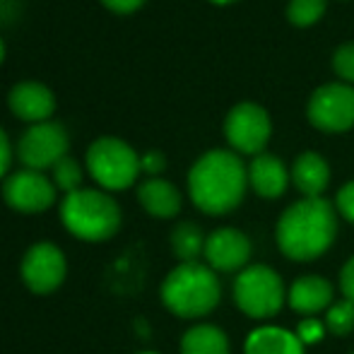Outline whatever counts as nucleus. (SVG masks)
<instances>
[{
    "label": "nucleus",
    "mask_w": 354,
    "mask_h": 354,
    "mask_svg": "<svg viewBox=\"0 0 354 354\" xmlns=\"http://www.w3.org/2000/svg\"><path fill=\"white\" fill-rule=\"evenodd\" d=\"M284 287L275 270L268 266H251L241 270L234 282V301L246 316L270 318L284 304Z\"/></svg>",
    "instance_id": "423d86ee"
},
{
    "label": "nucleus",
    "mask_w": 354,
    "mask_h": 354,
    "mask_svg": "<svg viewBox=\"0 0 354 354\" xmlns=\"http://www.w3.org/2000/svg\"><path fill=\"white\" fill-rule=\"evenodd\" d=\"M140 169L149 178H159V174L167 169V157L159 149H149L140 157Z\"/></svg>",
    "instance_id": "393cba45"
},
{
    "label": "nucleus",
    "mask_w": 354,
    "mask_h": 354,
    "mask_svg": "<svg viewBox=\"0 0 354 354\" xmlns=\"http://www.w3.org/2000/svg\"><path fill=\"white\" fill-rule=\"evenodd\" d=\"M84 167L102 191H126L140 176V157L121 138H99L87 147Z\"/></svg>",
    "instance_id": "39448f33"
},
{
    "label": "nucleus",
    "mask_w": 354,
    "mask_h": 354,
    "mask_svg": "<svg viewBox=\"0 0 354 354\" xmlns=\"http://www.w3.org/2000/svg\"><path fill=\"white\" fill-rule=\"evenodd\" d=\"M10 167H12V142L8 133L0 128V178L10 176Z\"/></svg>",
    "instance_id": "cd10ccee"
},
{
    "label": "nucleus",
    "mask_w": 354,
    "mask_h": 354,
    "mask_svg": "<svg viewBox=\"0 0 354 354\" xmlns=\"http://www.w3.org/2000/svg\"><path fill=\"white\" fill-rule=\"evenodd\" d=\"M340 287H342V294H345V299L354 301V258H352V261H347V266L342 268Z\"/></svg>",
    "instance_id": "c756f323"
},
{
    "label": "nucleus",
    "mask_w": 354,
    "mask_h": 354,
    "mask_svg": "<svg viewBox=\"0 0 354 354\" xmlns=\"http://www.w3.org/2000/svg\"><path fill=\"white\" fill-rule=\"evenodd\" d=\"M246 354H304V345L284 328H258L248 335Z\"/></svg>",
    "instance_id": "a211bd4d"
},
{
    "label": "nucleus",
    "mask_w": 354,
    "mask_h": 354,
    "mask_svg": "<svg viewBox=\"0 0 354 354\" xmlns=\"http://www.w3.org/2000/svg\"><path fill=\"white\" fill-rule=\"evenodd\" d=\"M121 207L102 188H80L61 203V222L75 239L102 243L121 229Z\"/></svg>",
    "instance_id": "7ed1b4c3"
},
{
    "label": "nucleus",
    "mask_w": 354,
    "mask_h": 354,
    "mask_svg": "<svg viewBox=\"0 0 354 354\" xmlns=\"http://www.w3.org/2000/svg\"><path fill=\"white\" fill-rule=\"evenodd\" d=\"M308 121L326 133H345L354 126V89L350 84H323L308 99Z\"/></svg>",
    "instance_id": "1a4fd4ad"
},
{
    "label": "nucleus",
    "mask_w": 354,
    "mask_h": 354,
    "mask_svg": "<svg viewBox=\"0 0 354 354\" xmlns=\"http://www.w3.org/2000/svg\"><path fill=\"white\" fill-rule=\"evenodd\" d=\"M8 106L19 121L34 126V123L51 121L53 111H56V97L46 84L27 80V82H19L10 89Z\"/></svg>",
    "instance_id": "ddd939ff"
},
{
    "label": "nucleus",
    "mask_w": 354,
    "mask_h": 354,
    "mask_svg": "<svg viewBox=\"0 0 354 354\" xmlns=\"http://www.w3.org/2000/svg\"><path fill=\"white\" fill-rule=\"evenodd\" d=\"M138 354H157V352H138Z\"/></svg>",
    "instance_id": "473e14b6"
},
{
    "label": "nucleus",
    "mask_w": 354,
    "mask_h": 354,
    "mask_svg": "<svg viewBox=\"0 0 354 354\" xmlns=\"http://www.w3.org/2000/svg\"><path fill=\"white\" fill-rule=\"evenodd\" d=\"M210 3H214V5H229V3H234V0H210Z\"/></svg>",
    "instance_id": "2f4dec72"
},
{
    "label": "nucleus",
    "mask_w": 354,
    "mask_h": 354,
    "mask_svg": "<svg viewBox=\"0 0 354 354\" xmlns=\"http://www.w3.org/2000/svg\"><path fill=\"white\" fill-rule=\"evenodd\" d=\"M328 328H330L335 335H347L354 328V301L345 299V301H337L328 308Z\"/></svg>",
    "instance_id": "5701e85b"
},
{
    "label": "nucleus",
    "mask_w": 354,
    "mask_h": 354,
    "mask_svg": "<svg viewBox=\"0 0 354 354\" xmlns=\"http://www.w3.org/2000/svg\"><path fill=\"white\" fill-rule=\"evenodd\" d=\"M337 210L345 219H350L354 224V181L345 183L337 193Z\"/></svg>",
    "instance_id": "a878e982"
},
{
    "label": "nucleus",
    "mask_w": 354,
    "mask_h": 354,
    "mask_svg": "<svg viewBox=\"0 0 354 354\" xmlns=\"http://www.w3.org/2000/svg\"><path fill=\"white\" fill-rule=\"evenodd\" d=\"M222 287L210 266L181 263L162 282V301L181 318H201L219 304Z\"/></svg>",
    "instance_id": "20e7f679"
},
{
    "label": "nucleus",
    "mask_w": 354,
    "mask_h": 354,
    "mask_svg": "<svg viewBox=\"0 0 354 354\" xmlns=\"http://www.w3.org/2000/svg\"><path fill=\"white\" fill-rule=\"evenodd\" d=\"M3 58H5V44H3V39H0V63H3Z\"/></svg>",
    "instance_id": "7c9ffc66"
},
{
    "label": "nucleus",
    "mask_w": 354,
    "mask_h": 354,
    "mask_svg": "<svg viewBox=\"0 0 354 354\" xmlns=\"http://www.w3.org/2000/svg\"><path fill=\"white\" fill-rule=\"evenodd\" d=\"M19 275H22L24 287L32 294H53L68 275V261L66 253L51 241L34 243L27 248L19 266Z\"/></svg>",
    "instance_id": "6e6552de"
},
{
    "label": "nucleus",
    "mask_w": 354,
    "mask_h": 354,
    "mask_svg": "<svg viewBox=\"0 0 354 354\" xmlns=\"http://www.w3.org/2000/svg\"><path fill=\"white\" fill-rule=\"evenodd\" d=\"M138 201L145 207V212L157 219L176 217L181 210V193L174 183L164 178H147L138 188Z\"/></svg>",
    "instance_id": "4468645a"
},
{
    "label": "nucleus",
    "mask_w": 354,
    "mask_h": 354,
    "mask_svg": "<svg viewBox=\"0 0 354 354\" xmlns=\"http://www.w3.org/2000/svg\"><path fill=\"white\" fill-rule=\"evenodd\" d=\"M248 171L243 162L227 149L205 152L188 174V193L198 210L227 214L243 201Z\"/></svg>",
    "instance_id": "f257e3e1"
},
{
    "label": "nucleus",
    "mask_w": 354,
    "mask_h": 354,
    "mask_svg": "<svg viewBox=\"0 0 354 354\" xmlns=\"http://www.w3.org/2000/svg\"><path fill=\"white\" fill-rule=\"evenodd\" d=\"M248 183L256 188L263 198H280L287 191L289 174L284 164L272 154H256V159L248 167Z\"/></svg>",
    "instance_id": "2eb2a0df"
},
{
    "label": "nucleus",
    "mask_w": 354,
    "mask_h": 354,
    "mask_svg": "<svg viewBox=\"0 0 354 354\" xmlns=\"http://www.w3.org/2000/svg\"><path fill=\"white\" fill-rule=\"evenodd\" d=\"M71 136L66 126L58 121L34 123L22 133L17 142V157L24 164V169L32 171H46L53 169L63 157H68Z\"/></svg>",
    "instance_id": "0eeeda50"
},
{
    "label": "nucleus",
    "mask_w": 354,
    "mask_h": 354,
    "mask_svg": "<svg viewBox=\"0 0 354 354\" xmlns=\"http://www.w3.org/2000/svg\"><path fill=\"white\" fill-rule=\"evenodd\" d=\"M207 236L193 222H181L171 232V251L181 263H196L201 253H205Z\"/></svg>",
    "instance_id": "aec40b11"
},
{
    "label": "nucleus",
    "mask_w": 354,
    "mask_h": 354,
    "mask_svg": "<svg viewBox=\"0 0 354 354\" xmlns=\"http://www.w3.org/2000/svg\"><path fill=\"white\" fill-rule=\"evenodd\" d=\"M102 3H104V8L116 15H133L136 10L142 8L145 0H102Z\"/></svg>",
    "instance_id": "c85d7f7f"
},
{
    "label": "nucleus",
    "mask_w": 354,
    "mask_h": 354,
    "mask_svg": "<svg viewBox=\"0 0 354 354\" xmlns=\"http://www.w3.org/2000/svg\"><path fill=\"white\" fill-rule=\"evenodd\" d=\"M337 232L333 205L323 198H304L287 207L277 222V243L292 261H313L330 248Z\"/></svg>",
    "instance_id": "f03ea898"
},
{
    "label": "nucleus",
    "mask_w": 354,
    "mask_h": 354,
    "mask_svg": "<svg viewBox=\"0 0 354 354\" xmlns=\"http://www.w3.org/2000/svg\"><path fill=\"white\" fill-rule=\"evenodd\" d=\"M205 261L212 270L234 272L246 266L251 256V241L239 229H217L205 241Z\"/></svg>",
    "instance_id": "f8f14e48"
},
{
    "label": "nucleus",
    "mask_w": 354,
    "mask_h": 354,
    "mask_svg": "<svg viewBox=\"0 0 354 354\" xmlns=\"http://www.w3.org/2000/svg\"><path fill=\"white\" fill-rule=\"evenodd\" d=\"M224 136L239 152L261 154V149L270 140V116L258 104H236L224 121Z\"/></svg>",
    "instance_id": "9b49d317"
},
{
    "label": "nucleus",
    "mask_w": 354,
    "mask_h": 354,
    "mask_svg": "<svg viewBox=\"0 0 354 354\" xmlns=\"http://www.w3.org/2000/svg\"><path fill=\"white\" fill-rule=\"evenodd\" d=\"M294 186L304 193L306 198H321V193L330 183V169L328 162L316 152H304L301 157L294 162L292 169Z\"/></svg>",
    "instance_id": "f3484780"
},
{
    "label": "nucleus",
    "mask_w": 354,
    "mask_h": 354,
    "mask_svg": "<svg viewBox=\"0 0 354 354\" xmlns=\"http://www.w3.org/2000/svg\"><path fill=\"white\" fill-rule=\"evenodd\" d=\"M333 68H335L337 77L345 82L354 84V44H342L333 56Z\"/></svg>",
    "instance_id": "b1692460"
},
{
    "label": "nucleus",
    "mask_w": 354,
    "mask_h": 354,
    "mask_svg": "<svg viewBox=\"0 0 354 354\" xmlns=\"http://www.w3.org/2000/svg\"><path fill=\"white\" fill-rule=\"evenodd\" d=\"M53 171V186L58 188V191H63L68 196V193H75L82 188V178H84V171H82V164L77 162V159L73 157H63L61 162L56 164V167L51 169Z\"/></svg>",
    "instance_id": "412c9836"
},
{
    "label": "nucleus",
    "mask_w": 354,
    "mask_h": 354,
    "mask_svg": "<svg viewBox=\"0 0 354 354\" xmlns=\"http://www.w3.org/2000/svg\"><path fill=\"white\" fill-rule=\"evenodd\" d=\"M289 306L299 313H306V316H313L318 311H326L330 308V301H333V287L328 280L323 277H301L289 287Z\"/></svg>",
    "instance_id": "dca6fc26"
},
{
    "label": "nucleus",
    "mask_w": 354,
    "mask_h": 354,
    "mask_svg": "<svg viewBox=\"0 0 354 354\" xmlns=\"http://www.w3.org/2000/svg\"><path fill=\"white\" fill-rule=\"evenodd\" d=\"M56 191L53 181L44 171H32V169H19L10 174L3 183V201L8 203L10 210L22 214H39L46 212L56 203Z\"/></svg>",
    "instance_id": "9d476101"
},
{
    "label": "nucleus",
    "mask_w": 354,
    "mask_h": 354,
    "mask_svg": "<svg viewBox=\"0 0 354 354\" xmlns=\"http://www.w3.org/2000/svg\"><path fill=\"white\" fill-rule=\"evenodd\" d=\"M181 354H229V340L217 326H196L183 335Z\"/></svg>",
    "instance_id": "6ab92c4d"
},
{
    "label": "nucleus",
    "mask_w": 354,
    "mask_h": 354,
    "mask_svg": "<svg viewBox=\"0 0 354 354\" xmlns=\"http://www.w3.org/2000/svg\"><path fill=\"white\" fill-rule=\"evenodd\" d=\"M328 8V0H289L287 17L297 27H311L323 17Z\"/></svg>",
    "instance_id": "4be33fe9"
},
{
    "label": "nucleus",
    "mask_w": 354,
    "mask_h": 354,
    "mask_svg": "<svg viewBox=\"0 0 354 354\" xmlns=\"http://www.w3.org/2000/svg\"><path fill=\"white\" fill-rule=\"evenodd\" d=\"M297 337L301 340V345H311V342H318L323 337V326L318 321H313V318H308V321H304L301 326H299Z\"/></svg>",
    "instance_id": "bb28decb"
}]
</instances>
